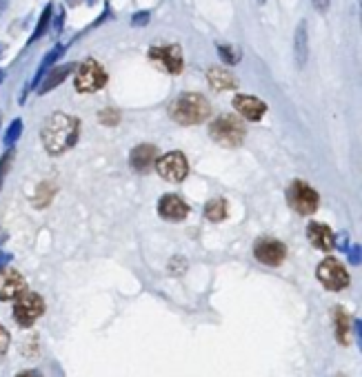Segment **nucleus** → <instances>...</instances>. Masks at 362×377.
Segmentation results:
<instances>
[{
    "mask_svg": "<svg viewBox=\"0 0 362 377\" xmlns=\"http://www.w3.org/2000/svg\"><path fill=\"white\" fill-rule=\"evenodd\" d=\"M78 131H81V122L74 116H67V113H51V116L44 120L42 124V144L47 153L51 156H60L65 151H69L72 146L78 142Z\"/></svg>",
    "mask_w": 362,
    "mask_h": 377,
    "instance_id": "f257e3e1",
    "label": "nucleus"
},
{
    "mask_svg": "<svg viewBox=\"0 0 362 377\" xmlns=\"http://www.w3.org/2000/svg\"><path fill=\"white\" fill-rule=\"evenodd\" d=\"M169 116H172L174 122L191 127V124L205 122L211 116V105L202 94H191L189 91V94H180L172 102V107H169Z\"/></svg>",
    "mask_w": 362,
    "mask_h": 377,
    "instance_id": "f03ea898",
    "label": "nucleus"
},
{
    "mask_svg": "<svg viewBox=\"0 0 362 377\" xmlns=\"http://www.w3.org/2000/svg\"><path fill=\"white\" fill-rule=\"evenodd\" d=\"M209 135L211 140H216L222 146H240L247 135V129L236 116L222 113V116H218L209 124Z\"/></svg>",
    "mask_w": 362,
    "mask_h": 377,
    "instance_id": "7ed1b4c3",
    "label": "nucleus"
},
{
    "mask_svg": "<svg viewBox=\"0 0 362 377\" xmlns=\"http://www.w3.org/2000/svg\"><path fill=\"white\" fill-rule=\"evenodd\" d=\"M287 202L298 215H313L320 207V196L313 187L307 185V182L293 180L287 187Z\"/></svg>",
    "mask_w": 362,
    "mask_h": 377,
    "instance_id": "20e7f679",
    "label": "nucleus"
},
{
    "mask_svg": "<svg viewBox=\"0 0 362 377\" xmlns=\"http://www.w3.org/2000/svg\"><path fill=\"white\" fill-rule=\"evenodd\" d=\"M107 80H109V76L105 72V67L94 58H87L85 62H81V67H78L74 85H76L78 94H94V91L103 89L107 85Z\"/></svg>",
    "mask_w": 362,
    "mask_h": 377,
    "instance_id": "39448f33",
    "label": "nucleus"
},
{
    "mask_svg": "<svg viewBox=\"0 0 362 377\" xmlns=\"http://www.w3.org/2000/svg\"><path fill=\"white\" fill-rule=\"evenodd\" d=\"M315 278L322 284L327 291H345L349 287V271L345 269V265L338 258H324L320 265H318V271H315Z\"/></svg>",
    "mask_w": 362,
    "mask_h": 377,
    "instance_id": "423d86ee",
    "label": "nucleus"
},
{
    "mask_svg": "<svg viewBox=\"0 0 362 377\" xmlns=\"http://www.w3.org/2000/svg\"><path fill=\"white\" fill-rule=\"evenodd\" d=\"M42 313H44V300L38 293L25 291V293H20L14 302V319L20 328L33 326Z\"/></svg>",
    "mask_w": 362,
    "mask_h": 377,
    "instance_id": "0eeeda50",
    "label": "nucleus"
},
{
    "mask_svg": "<svg viewBox=\"0 0 362 377\" xmlns=\"http://www.w3.org/2000/svg\"><path fill=\"white\" fill-rule=\"evenodd\" d=\"M156 171L158 176L167 182H183L189 176V162L187 156L180 151H169L156 160Z\"/></svg>",
    "mask_w": 362,
    "mask_h": 377,
    "instance_id": "6e6552de",
    "label": "nucleus"
},
{
    "mask_svg": "<svg viewBox=\"0 0 362 377\" xmlns=\"http://www.w3.org/2000/svg\"><path fill=\"white\" fill-rule=\"evenodd\" d=\"M149 60H154L158 67H163V69L172 76H178L185 67L183 49H180L178 44H154L149 49Z\"/></svg>",
    "mask_w": 362,
    "mask_h": 377,
    "instance_id": "1a4fd4ad",
    "label": "nucleus"
},
{
    "mask_svg": "<svg viewBox=\"0 0 362 377\" xmlns=\"http://www.w3.org/2000/svg\"><path fill=\"white\" fill-rule=\"evenodd\" d=\"M254 258L265 267H280L287 258V246L276 237H260L254 244Z\"/></svg>",
    "mask_w": 362,
    "mask_h": 377,
    "instance_id": "9d476101",
    "label": "nucleus"
},
{
    "mask_svg": "<svg viewBox=\"0 0 362 377\" xmlns=\"http://www.w3.org/2000/svg\"><path fill=\"white\" fill-rule=\"evenodd\" d=\"M25 291H27V282L16 269H11V267L0 269V300L3 302L16 300L18 295Z\"/></svg>",
    "mask_w": 362,
    "mask_h": 377,
    "instance_id": "9b49d317",
    "label": "nucleus"
},
{
    "mask_svg": "<svg viewBox=\"0 0 362 377\" xmlns=\"http://www.w3.org/2000/svg\"><path fill=\"white\" fill-rule=\"evenodd\" d=\"M158 215L167 222H183L189 215V204L176 193H167L158 200Z\"/></svg>",
    "mask_w": 362,
    "mask_h": 377,
    "instance_id": "f8f14e48",
    "label": "nucleus"
},
{
    "mask_svg": "<svg viewBox=\"0 0 362 377\" xmlns=\"http://www.w3.org/2000/svg\"><path fill=\"white\" fill-rule=\"evenodd\" d=\"M233 109L238 111L242 118L252 120V122L263 120V116L267 113V105L263 100L256 96H245V94H238L233 98Z\"/></svg>",
    "mask_w": 362,
    "mask_h": 377,
    "instance_id": "ddd939ff",
    "label": "nucleus"
},
{
    "mask_svg": "<svg viewBox=\"0 0 362 377\" xmlns=\"http://www.w3.org/2000/svg\"><path fill=\"white\" fill-rule=\"evenodd\" d=\"M158 160V149L154 144H138L133 146L131 153H129V167L135 171V174H147L151 171V167L156 165Z\"/></svg>",
    "mask_w": 362,
    "mask_h": 377,
    "instance_id": "4468645a",
    "label": "nucleus"
},
{
    "mask_svg": "<svg viewBox=\"0 0 362 377\" xmlns=\"http://www.w3.org/2000/svg\"><path fill=\"white\" fill-rule=\"evenodd\" d=\"M307 237H309V242L320 251H334L336 249V233L322 222H309Z\"/></svg>",
    "mask_w": 362,
    "mask_h": 377,
    "instance_id": "2eb2a0df",
    "label": "nucleus"
},
{
    "mask_svg": "<svg viewBox=\"0 0 362 377\" xmlns=\"http://www.w3.org/2000/svg\"><path fill=\"white\" fill-rule=\"evenodd\" d=\"M74 72V62H69V65H56V67H51V69L44 74V78L40 80L42 85H38V94L40 96H44V94H49L51 89H56V87H60L63 83H65V78L69 76Z\"/></svg>",
    "mask_w": 362,
    "mask_h": 377,
    "instance_id": "dca6fc26",
    "label": "nucleus"
},
{
    "mask_svg": "<svg viewBox=\"0 0 362 377\" xmlns=\"http://www.w3.org/2000/svg\"><path fill=\"white\" fill-rule=\"evenodd\" d=\"M293 56H296V67L302 69L309 58V31L307 20H300L296 27V36H293Z\"/></svg>",
    "mask_w": 362,
    "mask_h": 377,
    "instance_id": "f3484780",
    "label": "nucleus"
},
{
    "mask_svg": "<svg viewBox=\"0 0 362 377\" xmlns=\"http://www.w3.org/2000/svg\"><path fill=\"white\" fill-rule=\"evenodd\" d=\"M207 80H209L211 89H216V91H227V89L238 87V80H236V76L231 72H227V69H222V67H209Z\"/></svg>",
    "mask_w": 362,
    "mask_h": 377,
    "instance_id": "a211bd4d",
    "label": "nucleus"
},
{
    "mask_svg": "<svg viewBox=\"0 0 362 377\" xmlns=\"http://www.w3.org/2000/svg\"><path fill=\"white\" fill-rule=\"evenodd\" d=\"M67 51V44H56V47L44 56L42 58V62H40V67H38V72H36V76H33V80L27 85V89H38V85H40V80L44 78V74H47L51 67H56V62L60 60V56Z\"/></svg>",
    "mask_w": 362,
    "mask_h": 377,
    "instance_id": "6ab92c4d",
    "label": "nucleus"
},
{
    "mask_svg": "<svg viewBox=\"0 0 362 377\" xmlns=\"http://www.w3.org/2000/svg\"><path fill=\"white\" fill-rule=\"evenodd\" d=\"M227 200L224 198H213L205 204V215L209 222H222L224 218H227Z\"/></svg>",
    "mask_w": 362,
    "mask_h": 377,
    "instance_id": "aec40b11",
    "label": "nucleus"
},
{
    "mask_svg": "<svg viewBox=\"0 0 362 377\" xmlns=\"http://www.w3.org/2000/svg\"><path fill=\"white\" fill-rule=\"evenodd\" d=\"M334 322H336V337L340 344H349V326H352V319H349L345 308H336L334 311Z\"/></svg>",
    "mask_w": 362,
    "mask_h": 377,
    "instance_id": "412c9836",
    "label": "nucleus"
},
{
    "mask_svg": "<svg viewBox=\"0 0 362 377\" xmlns=\"http://www.w3.org/2000/svg\"><path fill=\"white\" fill-rule=\"evenodd\" d=\"M51 11H54V5H51V3H47V5H44L42 14H40V20H38V25H36V29H33V33H31V38L27 40V44H33V42H36L38 38H42L44 29L49 27V20H51Z\"/></svg>",
    "mask_w": 362,
    "mask_h": 377,
    "instance_id": "4be33fe9",
    "label": "nucleus"
},
{
    "mask_svg": "<svg viewBox=\"0 0 362 377\" xmlns=\"http://www.w3.org/2000/svg\"><path fill=\"white\" fill-rule=\"evenodd\" d=\"M20 135H22V120L16 118V120H11V124L7 127V131L3 135V144L7 149H14V144L20 140Z\"/></svg>",
    "mask_w": 362,
    "mask_h": 377,
    "instance_id": "5701e85b",
    "label": "nucleus"
},
{
    "mask_svg": "<svg viewBox=\"0 0 362 377\" xmlns=\"http://www.w3.org/2000/svg\"><path fill=\"white\" fill-rule=\"evenodd\" d=\"M218 53H220L222 62H227V65H238L242 58V51L238 47H233V44H218Z\"/></svg>",
    "mask_w": 362,
    "mask_h": 377,
    "instance_id": "b1692460",
    "label": "nucleus"
},
{
    "mask_svg": "<svg viewBox=\"0 0 362 377\" xmlns=\"http://www.w3.org/2000/svg\"><path fill=\"white\" fill-rule=\"evenodd\" d=\"M100 122L105 124V127H116V124L120 122V113L116 109H103L98 113Z\"/></svg>",
    "mask_w": 362,
    "mask_h": 377,
    "instance_id": "393cba45",
    "label": "nucleus"
},
{
    "mask_svg": "<svg viewBox=\"0 0 362 377\" xmlns=\"http://www.w3.org/2000/svg\"><path fill=\"white\" fill-rule=\"evenodd\" d=\"M11 160H14V149H7V151H5V156L0 158V189H3V180H5L7 171H9Z\"/></svg>",
    "mask_w": 362,
    "mask_h": 377,
    "instance_id": "a878e982",
    "label": "nucleus"
},
{
    "mask_svg": "<svg viewBox=\"0 0 362 377\" xmlns=\"http://www.w3.org/2000/svg\"><path fill=\"white\" fill-rule=\"evenodd\" d=\"M63 22H65V11L58 9V11H56L54 22H51V33H54V36H58V33L63 31Z\"/></svg>",
    "mask_w": 362,
    "mask_h": 377,
    "instance_id": "bb28decb",
    "label": "nucleus"
},
{
    "mask_svg": "<svg viewBox=\"0 0 362 377\" xmlns=\"http://www.w3.org/2000/svg\"><path fill=\"white\" fill-rule=\"evenodd\" d=\"M149 11H138V14H133L131 16V25L133 27H145L147 25V22H149Z\"/></svg>",
    "mask_w": 362,
    "mask_h": 377,
    "instance_id": "cd10ccee",
    "label": "nucleus"
},
{
    "mask_svg": "<svg viewBox=\"0 0 362 377\" xmlns=\"http://www.w3.org/2000/svg\"><path fill=\"white\" fill-rule=\"evenodd\" d=\"M9 349V330L0 324V355H5Z\"/></svg>",
    "mask_w": 362,
    "mask_h": 377,
    "instance_id": "c85d7f7f",
    "label": "nucleus"
},
{
    "mask_svg": "<svg viewBox=\"0 0 362 377\" xmlns=\"http://www.w3.org/2000/svg\"><path fill=\"white\" fill-rule=\"evenodd\" d=\"M349 253V260H352V265H360V244L358 246H352L347 251Z\"/></svg>",
    "mask_w": 362,
    "mask_h": 377,
    "instance_id": "c756f323",
    "label": "nucleus"
},
{
    "mask_svg": "<svg viewBox=\"0 0 362 377\" xmlns=\"http://www.w3.org/2000/svg\"><path fill=\"white\" fill-rule=\"evenodd\" d=\"M313 3V7L320 11V14H324L327 9H329V5H331V0H311Z\"/></svg>",
    "mask_w": 362,
    "mask_h": 377,
    "instance_id": "7c9ffc66",
    "label": "nucleus"
},
{
    "mask_svg": "<svg viewBox=\"0 0 362 377\" xmlns=\"http://www.w3.org/2000/svg\"><path fill=\"white\" fill-rule=\"evenodd\" d=\"M16 377H42V375H40V371H22Z\"/></svg>",
    "mask_w": 362,
    "mask_h": 377,
    "instance_id": "2f4dec72",
    "label": "nucleus"
},
{
    "mask_svg": "<svg viewBox=\"0 0 362 377\" xmlns=\"http://www.w3.org/2000/svg\"><path fill=\"white\" fill-rule=\"evenodd\" d=\"M9 260H11L9 253H0V269H5L9 265Z\"/></svg>",
    "mask_w": 362,
    "mask_h": 377,
    "instance_id": "473e14b6",
    "label": "nucleus"
},
{
    "mask_svg": "<svg viewBox=\"0 0 362 377\" xmlns=\"http://www.w3.org/2000/svg\"><path fill=\"white\" fill-rule=\"evenodd\" d=\"M3 80H5V72H0V85H3Z\"/></svg>",
    "mask_w": 362,
    "mask_h": 377,
    "instance_id": "72a5a7b5",
    "label": "nucleus"
},
{
    "mask_svg": "<svg viewBox=\"0 0 362 377\" xmlns=\"http://www.w3.org/2000/svg\"><path fill=\"white\" fill-rule=\"evenodd\" d=\"M258 3H260V5H265V3H267V0H258Z\"/></svg>",
    "mask_w": 362,
    "mask_h": 377,
    "instance_id": "f704fd0d",
    "label": "nucleus"
},
{
    "mask_svg": "<svg viewBox=\"0 0 362 377\" xmlns=\"http://www.w3.org/2000/svg\"><path fill=\"white\" fill-rule=\"evenodd\" d=\"M0 53H3V44H0Z\"/></svg>",
    "mask_w": 362,
    "mask_h": 377,
    "instance_id": "c9c22d12",
    "label": "nucleus"
},
{
    "mask_svg": "<svg viewBox=\"0 0 362 377\" xmlns=\"http://www.w3.org/2000/svg\"><path fill=\"white\" fill-rule=\"evenodd\" d=\"M0 9H3V0H0Z\"/></svg>",
    "mask_w": 362,
    "mask_h": 377,
    "instance_id": "e433bc0d",
    "label": "nucleus"
}]
</instances>
